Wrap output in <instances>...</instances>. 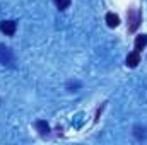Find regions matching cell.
Segmentation results:
<instances>
[{"label": "cell", "instance_id": "3", "mask_svg": "<svg viewBox=\"0 0 147 145\" xmlns=\"http://www.w3.org/2000/svg\"><path fill=\"white\" fill-rule=\"evenodd\" d=\"M17 29V24L14 21H2L0 22V31L5 34V36H12Z\"/></svg>", "mask_w": 147, "mask_h": 145}, {"label": "cell", "instance_id": "8", "mask_svg": "<svg viewBox=\"0 0 147 145\" xmlns=\"http://www.w3.org/2000/svg\"><path fill=\"white\" fill-rule=\"evenodd\" d=\"M55 5H57L60 10H65V9L70 5V0H55Z\"/></svg>", "mask_w": 147, "mask_h": 145}, {"label": "cell", "instance_id": "4", "mask_svg": "<svg viewBox=\"0 0 147 145\" xmlns=\"http://www.w3.org/2000/svg\"><path fill=\"white\" fill-rule=\"evenodd\" d=\"M139 63H140V53L134 50V51L128 53V56H127V65H128L130 68H135Z\"/></svg>", "mask_w": 147, "mask_h": 145}, {"label": "cell", "instance_id": "5", "mask_svg": "<svg viewBox=\"0 0 147 145\" xmlns=\"http://www.w3.org/2000/svg\"><path fill=\"white\" fill-rule=\"evenodd\" d=\"M147 44V34H140V36L135 38V51H142V48H146Z\"/></svg>", "mask_w": 147, "mask_h": 145}, {"label": "cell", "instance_id": "1", "mask_svg": "<svg viewBox=\"0 0 147 145\" xmlns=\"http://www.w3.org/2000/svg\"><path fill=\"white\" fill-rule=\"evenodd\" d=\"M127 17H128V29H130V31H135V29L139 28L140 21H142V14H140V10H139V9H130Z\"/></svg>", "mask_w": 147, "mask_h": 145}, {"label": "cell", "instance_id": "6", "mask_svg": "<svg viewBox=\"0 0 147 145\" xmlns=\"http://www.w3.org/2000/svg\"><path fill=\"white\" fill-rule=\"evenodd\" d=\"M106 22H108L110 28H116V26L120 24V17H118L116 14H113V12H108V14H106Z\"/></svg>", "mask_w": 147, "mask_h": 145}, {"label": "cell", "instance_id": "7", "mask_svg": "<svg viewBox=\"0 0 147 145\" xmlns=\"http://www.w3.org/2000/svg\"><path fill=\"white\" fill-rule=\"evenodd\" d=\"M34 126H36V130L41 133V135H48V132H50V126H48V123L46 121H43V119H39L34 123Z\"/></svg>", "mask_w": 147, "mask_h": 145}, {"label": "cell", "instance_id": "2", "mask_svg": "<svg viewBox=\"0 0 147 145\" xmlns=\"http://www.w3.org/2000/svg\"><path fill=\"white\" fill-rule=\"evenodd\" d=\"M0 63H3V65H12L14 63V55H12L10 48L0 46Z\"/></svg>", "mask_w": 147, "mask_h": 145}]
</instances>
